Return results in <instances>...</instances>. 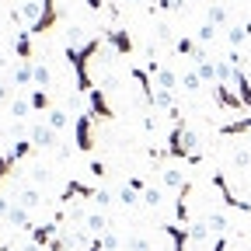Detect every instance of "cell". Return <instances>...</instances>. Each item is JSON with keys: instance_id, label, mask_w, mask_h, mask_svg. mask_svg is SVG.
Masks as SVG:
<instances>
[{"instance_id": "1", "label": "cell", "mask_w": 251, "mask_h": 251, "mask_svg": "<svg viewBox=\"0 0 251 251\" xmlns=\"http://www.w3.org/2000/svg\"><path fill=\"white\" fill-rule=\"evenodd\" d=\"M101 49H105V39H101V35L87 39L80 49L67 46V59H70V67H74V74H77V91H80V94H91V91H94V84H91V77H87V59L98 56Z\"/></svg>"}, {"instance_id": "2", "label": "cell", "mask_w": 251, "mask_h": 251, "mask_svg": "<svg viewBox=\"0 0 251 251\" xmlns=\"http://www.w3.org/2000/svg\"><path fill=\"white\" fill-rule=\"evenodd\" d=\"M91 122H94V115H91V112L74 115V147H77L80 153H91V150H94V133H91Z\"/></svg>"}, {"instance_id": "3", "label": "cell", "mask_w": 251, "mask_h": 251, "mask_svg": "<svg viewBox=\"0 0 251 251\" xmlns=\"http://www.w3.org/2000/svg\"><path fill=\"white\" fill-rule=\"evenodd\" d=\"M101 39H105L108 49L119 52V56H129V52H133V39H129V31H122V28H108V31H101Z\"/></svg>"}, {"instance_id": "4", "label": "cell", "mask_w": 251, "mask_h": 251, "mask_svg": "<svg viewBox=\"0 0 251 251\" xmlns=\"http://www.w3.org/2000/svg\"><path fill=\"white\" fill-rule=\"evenodd\" d=\"M213 98H216V105L224 108V112H241V108H244L241 94L230 91V84H216V87H213Z\"/></svg>"}, {"instance_id": "5", "label": "cell", "mask_w": 251, "mask_h": 251, "mask_svg": "<svg viewBox=\"0 0 251 251\" xmlns=\"http://www.w3.org/2000/svg\"><path fill=\"white\" fill-rule=\"evenodd\" d=\"M28 140H31V147H35V150H52V147H56V129H52V126H46V122H39L35 129L28 133Z\"/></svg>"}, {"instance_id": "6", "label": "cell", "mask_w": 251, "mask_h": 251, "mask_svg": "<svg viewBox=\"0 0 251 251\" xmlns=\"http://www.w3.org/2000/svg\"><path fill=\"white\" fill-rule=\"evenodd\" d=\"M87 101H91V115H94V119H105V122H108V119H115L112 105L105 101V91H101V84H98V87H94V91L87 94Z\"/></svg>"}, {"instance_id": "7", "label": "cell", "mask_w": 251, "mask_h": 251, "mask_svg": "<svg viewBox=\"0 0 251 251\" xmlns=\"http://www.w3.org/2000/svg\"><path fill=\"white\" fill-rule=\"evenodd\" d=\"M31 39H35V35H31L28 28H21L18 35H14V52H18V59H21V63H31V59H35V49H31Z\"/></svg>"}, {"instance_id": "8", "label": "cell", "mask_w": 251, "mask_h": 251, "mask_svg": "<svg viewBox=\"0 0 251 251\" xmlns=\"http://www.w3.org/2000/svg\"><path fill=\"white\" fill-rule=\"evenodd\" d=\"M74 196H84V199H94L98 196V188H91V185H84V181H67V188H63V196H59V202L67 206Z\"/></svg>"}, {"instance_id": "9", "label": "cell", "mask_w": 251, "mask_h": 251, "mask_svg": "<svg viewBox=\"0 0 251 251\" xmlns=\"http://www.w3.org/2000/svg\"><path fill=\"white\" fill-rule=\"evenodd\" d=\"M153 80L161 84V91H178V87H181V74H175V70H168V67H157Z\"/></svg>"}, {"instance_id": "10", "label": "cell", "mask_w": 251, "mask_h": 251, "mask_svg": "<svg viewBox=\"0 0 251 251\" xmlns=\"http://www.w3.org/2000/svg\"><path fill=\"white\" fill-rule=\"evenodd\" d=\"M7 220H11V224L18 227V230H35V227H31V216H28V209L25 206H11V213H7Z\"/></svg>"}, {"instance_id": "11", "label": "cell", "mask_w": 251, "mask_h": 251, "mask_svg": "<svg viewBox=\"0 0 251 251\" xmlns=\"http://www.w3.org/2000/svg\"><path fill=\"white\" fill-rule=\"evenodd\" d=\"M164 234L171 237L175 251H185V241H188V227H181V224H168V227H164Z\"/></svg>"}, {"instance_id": "12", "label": "cell", "mask_w": 251, "mask_h": 251, "mask_svg": "<svg viewBox=\"0 0 251 251\" xmlns=\"http://www.w3.org/2000/svg\"><path fill=\"white\" fill-rule=\"evenodd\" d=\"M206 18H209V25H213V28H220V25H227V18H230V14H227V7H224V4H209V7H206Z\"/></svg>"}, {"instance_id": "13", "label": "cell", "mask_w": 251, "mask_h": 251, "mask_svg": "<svg viewBox=\"0 0 251 251\" xmlns=\"http://www.w3.org/2000/svg\"><path fill=\"white\" fill-rule=\"evenodd\" d=\"M181 87H185L188 94H196V91L202 87V77H199V70H185V74H181Z\"/></svg>"}, {"instance_id": "14", "label": "cell", "mask_w": 251, "mask_h": 251, "mask_svg": "<svg viewBox=\"0 0 251 251\" xmlns=\"http://www.w3.org/2000/svg\"><path fill=\"white\" fill-rule=\"evenodd\" d=\"M153 108H175V91H161V87H157L153 91Z\"/></svg>"}, {"instance_id": "15", "label": "cell", "mask_w": 251, "mask_h": 251, "mask_svg": "<svg viewBox=\"0 0 251 251\" xmlns=\"http://www.w3.org/2000/svg\"><path fill=\"white\" fill-rule=\"evenodd\" d=\"M28 101H31V112H46L49 108V94L42 87H31V98Z\"/></svg>"}, {"instance_id": "16", "label": "cell", "mask_w": 251, "mask_h": 251, "mask_svg": "<svg viewBox=\"0 0 251 251\" xmlns=\"http://www.w3.org/2000/svg\"><path fill=\"white\" fill-rule=\"evenodd\" d=\"M67 122H70V119H67V112H59V108H49V112H46V126H52L56 133H59Z\"/></svg>"}, {"instance_id": "17", "label": "cell", "mask_w": 251, "mask_h": 251, "mask_svg": "<svg viewBox=\"0 0 251 251\" xmlns=\"http://www.w3.org/2000/svg\"><path fill=\"white\" fill-rule=\"evenodd\" d=\"M14 202L25 206V209H35V206H39V188H25V192H21Z\"/></svg>"}, {"instance_id": "18", "label": "cell", "mask_w": 251, "mask_h": 251, "mask_svg": "<svg viewBox=\"0 0 251 251\" xmlns=\"http://www.w3.org/2000/svg\"><path fill=\"white\" fill-rule=\"evenodd\" d=\"M196 49H199V42H196V39H188V35L175 42V52H178V56H196Z\"/></svg>"}, {"instance_id": "19", "label": "cell", "mask_w": 251, "mask_h": 251, "mask_svg": "<svg viewBox=\"0 0 251 251\" xmlns=\"http://www.w3.org/2000/svg\"><path fill=\"white\" fill-rule=\"evenodd\" d=\"M119 202H122V206H136V202H143V196H140V192H133L129 185H122V192H119Z\"/></svg>"}, {"instance_id": "20", "label": "cell", "mask_w": 251, "mask_h": 251, "mask_svg": "<svg viewBox=\"0 0 251 251\" xmlns=\"http://www.w3.org/2000/svg\"><path fill=\"white\" fill-rule=\"evenodd\" d=\"M206 224H209V230H216V234H224V230L230 227V224H227V213H213Z\"/></svg>"}, {"instance_id": "21", "label": "cell", "mask_w": 251, "mask_h": 251, "mask_svg": "<svg viewBox=\"0 0 251 251\" xmlns=\"http://www.w3.org/2000/svg\"><path fill=\"white\" fill-rule=\"evenodd\" d=\"M87 227H91L94 234H98V237L108 230V224H105V216H101V213H91V216H87Z\"/></svg>"}, {"instance_id": "22", "label": "cell", "mask_w": 251, "mask_h": 251, "mask_svg": "<svg viewBox=\"0 0 251 251\" xmlns=\"http://www.w3.org/2000/svg\"><path fill=\"white\" fill-rule=\"evenodd\" d=\"M164 202V196H161V188H147V192H143V206H150V209H157V206H161Z\"/></svg>"}, {"instance_id": "23", "label": "cell", "mask_w": 251, "mask_h": 251, "mask_svg": "<svg viewBox=\"0 0 251 251\" xmlns=\"http://www.w3.org/2000/svg\"><path fill=\"white\" fill-rule=\"evenodd\" d=\"M49 80H52V74H49V67H42V63H35V87H49Z\"/></svg>"}, {"instance_id": "24", "label": "cell", "mask_w": 251, "mask_h": 251, "mask_svg": "<svg viewBox=\"0 0 251 251\" xmlns=\"http://www.w3.org/2000/svg\"><path fill=\"white\" fill-rule=\"evenodd\" d=\"M11 112H14V119H25V115L31 112V101H28V98H14V101H11Z\"/></svg>"}, {"instance_id": "25", "label": "cell", "mask_w": 251, "mask_h": 251, "mask_svg": "<svg viewBox=\"0 0 251 251\" xmlns=\"http://www.w3.org/2000/svg\"><path fill=\"white\" fill-rule=\"evenodd\" d=\"M14 164H18V157H14V153L7 150L4 157H0V181H4V178L11 175V168H14Z\"/></svg>"}, {"instance_id": "26", "label": "cell", "mask_w": 251, "mask_h": 251, "mask_svg": "<svg viewBox=\"0 0 251 251\" xmlns=\"http://www.w3.org/2000/svg\"><path fill=\"white\" fill-rule=\"evenodd\" d=\"M213 39H216V28H213V25L206 21V25L199 28V35H196V42H199V46H206V42H213Z\"/></svg>"}, {"instance_id": "27", "label": "cell", "mask_w": 251, "mask_h": 251, "mask_svg": "<svg viewBox=\"0 0 251 251\" xmlns=\"http://www.w3.org/2000/svg\"><path fill=\"white\" fill-rule=\"evenodd\" d=\"M196 70H199V77H202V80H216V63H209V59H206V63H199Z\"/></svg>"}, {"instance_id": "28", "label": "cell", "mask_w": 251, "mask_h": 251, "mask_svg": "<svg viewBox=\"0 0 251 251\" xmlns=\"http://www.w3.org/2000/svg\"><path fill=\"white\" fill-rule=\"evenodd\" d=\"M181 7H185V0H157L153 11H181Z\"/></svg>"}, {"instance_id": "29", "label": "cell", "mask_w": 251, "mask_h": 251, "mask_svg": "<svg viewBox=\"0 0 251 251\" xmlns=\"http://www.w3.org/2000/svg\"><path fill=\"white\" fill-rule=\"evenodd\" d=\"M164 185H171V188H181V185H185L181 171H164Z\"/></svg>"}, {"instance_id": "30", "label": "cell", "mask_w": 251, "mask_h": 251, "mask_svg": "<svg viewBox=\"0 0 251 251\" xmlns=\"http://www.w3.org/2000/svg\"><path fill=\"white\" fill-rule=\"evenodd\" d=\"M87 171H91V178H98V181H101L108 168H105V161H91V168H87Z\"/></svg>"}, {"instance_id": "31", "label": "cell", "mask_w": 251, "mask_h": 251, "mask_svg": "<svg viewBox=\"0 0 251 251\" xmlns=\"http://www.w3.org/2000/svg\"><path fill=\"white\" fill-rule=\"evenodd\" d=\"M94 202H98L101 209H108V206H112V192H108V188H98V196H94Z\"/></svg>"}, {"instance_id": "32", "label": "cell", "mask_w": 251, "mask_h": 251, "mask_svg": "<svg viewBox=\"0 0 251 251\" xmlns=\"http://www.w3.org/2000/svg\"><path fill=\"white\" fill-rule=\"evenodd\" d=\"M101 244H105V251H115V244H119V241H115V234H108V230H105V234H101Z\"/></svg>"}, {"instance_id": "33", "label": "cell", "mask_w": 251, "mask_h": 251, "mask_svg": "<svg viewBox=\"0 0 251 251\" xmlns=\"http://www.w3.org/2000/svg\"><path fill=\"white\" fill-rule=\"evenodd\" d=\"M129 251H150V244H147L143 237H133V241H129Z\"/></svg>"}, {"instance_id": "34", "label": "cell", "mask_w": 251, "mask_h": 251, "mask_svg": "<svg viewBox=\"0 0 251 251\" xmlns=\"http://www.w3.org/2000/svg\"><path fill=\"white\" fill-rule=\"evenodd\" d=\"M234 161L244 168V164H251V153H248V150H237V153H234Z\"/></svg>"}, {"instance_id": "35", "label": "cell", "mask_w": 251, "mask_h": 251, "mask_svg": "<svg viewBox=\"0 0 251 251\" xmlns=\"http://www.w3.org/2000/svg\"><path fill=\"white\" fill-rule=\"evenodd\" d=\"M213 251H227V237H224V234H220V237H216V244H213Z\"/></svg>"}, {"instance_id": "36", "label": "cell", "mask_w": 251, "mask_h": 251, "mask_svg": "<svg viewBox=\"0 0 251 251\" xmlns=\"http://www.w3.org/2000/svg\"><path fill=\"white\" fill-rule=\"evenodd\" d=\"M87 251H105V244H101V237H94V241H91V248H87Z\"/></svg>"}, {"instance_id": "37", "label": "cell", "mask_w": 251, "mask_h": 251, "mask_svg": "<svg viewBox=\"0 0 251 251\" xmlns=\"http://www.w3.org/2000/svg\"><path fill=\"white\" fill-rule=\"evenodd\" d=\"M84 4H87V7H91L94 14H98V11H101V0H84Z\"/></svg>"}, {"instance_id": "38", "label": "cell", "mask_w": 251, "mask_h": 251, "mask_svg": "<svg viewBox=\"0 0 251 251\" xmlns=\"http://www.w3.org/2000/svg\"><path fill=\"white\" fill-rule=\"evenodd\" d=\"M7 98H11V87H7V84H0V101H7Z\"/></svg>"}, {"instance_id": "39", "label": "cell", "mask_w": 251, "mask_h": 251, "mask_svg": "<svg viewBox=\"0 0 251 251\" xmlns=\"http://www.w3.org/2000/svg\"><path fill=\"white\" fill-rule=\"evenodd\" d=\"M7 213H11V202H7V199H0V216H7Z\"/></svg>"}, {"instance_id": "40", "label": "cell", "mask_w": 251, "mask_h": 251, "mask_svg": "<svg viewBox=\"0 0 251 251\" xmlns=\"http://www.w3.org/2000/svg\"><path fill=\"white\" fill-rule=\"evenodd\" d=\"M25 251H42V248H39V244H28V248H25Z\"/></svg>"}, {"instance_id": "41", "label": "cell", "mask_w": 251, "mask_h": 251, "mask_svg": "<svg viewBox=\"0 0 251 251\" xmlns=\"http://www.w3.org/2000/svg\"><path fill=\"white\" fill-rule=\"evenodd\" d=\"M133 4H143V0H133Z\"/></svg>"}]
</instances>
